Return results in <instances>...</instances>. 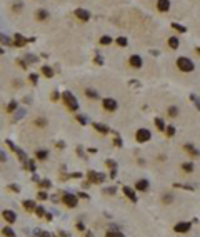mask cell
<instances>
[{"mask_svg": "<svg viewBox=\"0 0 200 237\" xmlns=\"http://www.w3.org/2000/svg\"><path fill=\"white\" fill-rule=\"evenodd\" d=\"M2 217H4V219L7 220L8 224H14L15 220H17V216H15V212H12V210H4V212H2Z\"/></svg>", "mask_w": 200, "mask_h": 237, "instance_id": "13", "label": "cell"}, {"mask_svg": "<svg viewBox=\"0 0 200 237\" xmlns=\"http://www.w3.org/2000/svg\"><path fill=\"white\" fill-rule=\"evenodd\" d=\"M75 118H77V122H79V124H82V125H87V118L83 117V115H77Z\"/></svg>", "mask_w": 200, "mask_h": 237, "instance_id": "39", "label": "cell"}, {"mask_svg": "<svg viewBox=\"0 0 200 237\" xmlns=\"http://www.w3.org/2000/svg\"><path fill=\"white\" fill-rule=\"evenodd\" d=\"M25 167H29L32 172H35V169H37V167H35V162H33V160H29L27 164H25Z\"/></svg>", "mask_w": 200, "mask_h": 237, "instance_id": "38", "label": "cell"}, {"mask_svg": "<svg viewBox=\"0 0 200 237\" xmlns=\"http://www.w3.org/2000/svg\"><path fill=\"white\" fill-rule=\"evenodd\" d=\"M85 95H87V97H90V99H98V93H97L93 89H87L85 90Z\"/></svg>", "mask_w": 200, "mask_h": 237, "instance_id": "28", "label": "cell"}, {"mask_svg": "<svg viewBox=\"0 0 200 237\" xmlns=\"http://www.w3.org/2000/svg\"><path fill=\"white\" fill-rule=\"evenodd\" d=\"M172 199H173V197H172V195L168 194V195H164V197H162V201H164L165 204H170V202H172Z\"/></svg>", "mask_w": 200, "mask_h": 237, "instance_id": "46", "label": "cell"}, {"mask_svg": "<svg viewBox=\"0 0 200 237\" xmlns=\"http://www.w3.org/2000/svg\"><path fill=\"white\" fill-rule=\"evenodd\" d=\"M190 99H192V100H193V102H195V105H197V109H198V110H200V99H198V97H197V95H192V97H190Z\"/></svg>", "mask_w": 200, "mask_h": 237, "instance_id": "44", "label": "cell"}, {"mask_svg": "<svg viewBox=\"0 0 200 237\" xmlns=\"http://www.w3.org/2000/svg\"><path fill=\"white\" fill-rule=\"evenodd\" d=\"M52 100H54V102L58 100V92H57V90H54V92H52Z\"/></svg>", "mask_w": 200, "mask_h": 237, "instance_id": "51", "label": "cell"}, {"mask_svg": "<svg viewBox=\"0 0 200 237\" xmlns=\"http://www.w3.org/2000/svg\"><path fill=\"white\" fill-rule=\"evenodd\" d=\"M114 145L115 147H122V139L117 135V134H115V139H114Z\"/></svg>", "mask_w": 200, "mask_h": 237, "instance_id": "40", "label": "cell"}, {"mask_svg": "<svg viewBox=\"0 0 200 237\" xmlns=\"http://www.w3.org/2000/svg\"><path fill=\"white\" fill-rule=\"evenodd\" d=\"M14 45H17V47H25L27 43H29V39L27 37H23V35H20V33H15L14 35Z\"/></svg>", "mask_w": 200, "mask_h": 237, "instance_id": "9", "label": "cell"}, {"mask_svg": "<svg viewBox=\"0 0 200 237\" xmlns=\"http://www.w3.org/2000/svg\"><path fill=\"white\" fill-rule=\"evenodd\" d=\"M17 105H18V104H17V102H15V100H12V102H10V104H8V105H7V112H14V110H15V109H17Z\"/></svg>", "mask_w": 200, "mask_h": 237, "instance_id": "33", "label": "cell"}, {"mask_svg": "<svg viewBox=\"0 0 200 237\" xmlns=\"http://www.w3.org/2000/svg\"><path fill=\"white\" fill-rule=\"evenodd\" d=\"M77 197H80V199H85V201H89V194H85V192H79V194H77Z\"/></svg>", "mask_w": 200, "mask_h": 237, "instance_id": "49", "label": "cell"}, {"mask_svg": "<svg viewBox=\"0 0 200 237\" xmlns=\"http://www.w3.org/2000/svg\"><path fill=\"white\" fill-rule=\"evenodd\" d=\"M83 237H93V234L90 232V230H87V234H85V235H83Z\"/></svg>", "mask_w": 200, "mask_h": 237, "instance_id": "59", "label": "cell"}, {"mask_svg": "<svg viewBox=\"0 0 200 237\" xmlns=\"http://www.w3.org/2000/svg\"><path fill=\"white\" fill-rule=\"evenodd\" d=\"M25 62H27V64H33V62H37V57L35 55H25Z\"/></svg>", "mask_w": 200, "mask_h": 237, "instance_id": "34", "label": "cell"}, {"mask_svg": "<svg viewBox=\"0 0 200 237\" xmlns=\"http://www.w3.org/2000/svg\"><path fill=\"white\" fill-rule=\"evenodd\" d=\"M183 149L189 152L190 157H195V159L200 157V152H198V149H197L195 145H192V144H183Z\"/></svg>", "mask_w": 200, "mask_h": 237, "instance_id": "10", "label": "cell"}, {"mask_svg": "<svg viewBox=\"0 0 200 237\" xmlns=\"http://www.w3.org/2000/svg\"><path fill=\"white\" fill-rule=\"evenodd\" d=\"M93 62H95V64H97V65H102V64H104V58H102V57H100V55H97V57H95V58H93Z\"/></svg>", "mask_w": 200, "mask_h": 237, "instance_id": "47", "label": "cell"}, {"mask_svg": "<svg viewBox=\"0 0 200 237\" xmlns=\"http://www.w3.org/2000/svg\"><path fill=\"white\" fill-rule=\"evenodd\" d=\"M177 67H179V70H182V72H185V74H190V72L195 70V64H193L189 57H179L177 58Z\"/></svg>", "mask_w": 200, "mask_h": 237, "instance_id": "1", "label": "cell"}, {"mask_svg": "<svg viewBox=\"0 0 200 237\" xmlns=\"http://www.w3.org/2000/svg\"><path fill=\"white\" fill-rule=\"evenodd\" d=\"M8 189H10V191H14V192H20V187H18L17 184H10V185H8Z\"/></svg>", "mask_w": 200, "mask_h": 237, "instance_id": "43", "label": "cell"}, {"mask_svg": "<svg viewBox=\"0 0 200 237\" xmlns=\"http://www.w3.org/2000/svg\"><path fill=\"white\" fill-rule=\"evenodd\" d=\"M77 229H79V230H83V229H85V226H83V222H79V224H77Z\"/></svg>", "mask_w": 200, "mask_h": 237, "instance_id": "56", "label": "cell"}, {"mask_svg": "<svg viewBox=\"0 0 200 237\" xmlns=\"http://www.w3.org/2000/svg\"><path fill=\"white\" fill-rule=\"evenodd\" d=\"M35 124H37V125H40V127H45V125H47V120H45L43 117H39V118L35 120Z\"/></svg>", "mask_w": 200, "mask_h": 237, "instance_id": "36", "label": "cell"}, {"mask_svg": "<svg viewBox=\"0 0 200 237\" xmlns=\"http://www.w3.org/2000/svg\"><path fill=\"white\" fill-rule=\"evenodd\" d=\"M62 100H64V104L67 105V109H70V110H77L79 109V100L73 97V93L68 92V90H65V92H62Z\"/></svg>", "mask_w": 200, "mask_h": 237, "instance_id": "2", "label": "cell"}, {"mask_svg": "<svg viewBox=\"0 0 200 237\" xmlns=\"http://www.w3.org/2000/svg\"><path fill=\"white\" fill-rule=\"evenodd\" d=\"M0 43H2V45H14V40H10L7 35H4V33H0Z\"/></svg>", "mask_w": 200, "mask_h": 237, "instance_id": "20", "label": "cell"}, {"mask_svg": "<svg viewBox=\"0 0 200 237\" xmlns=\"http://www.w3.org/2000/svg\"><path fill=\"white\" fill-rule=\"evenodd\" d=\"M123 194L127 195V197H129L132 202H137V195H135V192H133V189H130V187L125 185L123 187Z\"/></svg>", "mask_w": 200, "mask_h": 237, "instance_id": "15", "label": "cell"}, {"mask_svg": "<svg viewBox=\"0 0 200 237\" xmlns=\"http://www.w3.org/2000/svg\"><path fill=\"white\" fill-rule=\"evenodd\" d=\"M23 115H25V110H23V109H20V110L15 112V118H17V120H18V118H22Z\"/></svg>", "mask_w": 200, "mask_h": 237, "instance_id": "41", "label": "cell"}, {"mask_svg": "<svg viewBox=\"0 0 200 237\" xmlns=\"http://www.w3.org/2000/svg\"><path fill=\"white\" fill-rule=\"evenodd\" d=\"M107 167H110V169H117V162H115V160H107Z\"/></svg>", "mask_w": 200, "mask_h": 237, "instance_id": "45", "label": "cell"}, {"mask_svg": "<svg viewBox=\"0 0 200 237\" xmlns=\"http://www.w3.org/2000/svg\"><path fill=\"white\" fill-rule=\"evenodd\" d=\"M115 191H117V189H115V187H108V189H105V194H115Z\"/></svg>", "mask_w": 200, "mask_h": 237, "instance_id": "50", "label": "cell"}, {"mask_svg": "<svg viewBox=\"0 0 200 237\" xmlns=\"http://www.w3.org/2000/svg\"><path fill=\"white\" fill-rule=\"evenodd\" d=\"M142 64H143V60H142L140 55H132V57L129 58V65H130V67H133V68H140V67H142Z\"/></svg>", "mask_w": 200, "mask_h": 237, "instance_id": "7", "label": "cell"}, {"mask_svg": "<svg viewBox=\"0 0 200 237\" xmlns=\"http://www.w3.org/2000/svg\"><path fill=\"white\" fill-rule=\"evenodd\" d=\"M35 157L40 159V160H45V159L48 157V152H47V150H37L35 152Z\"/></svg>", "mask_w": 200, "mask_h": 237, "instance_id": "25", "label": "cell"}, {"mask_svg": "<svg viewBox=\"0 0 200 237\" xmlns=\"http://www.w3.org/2000/svg\"><path fill=\"white\" fill-rule=\"evenodd\" d=\"M190 226H192L190 222H179L177 226L173 227V229H175V232H189Z\"/></svg>", "mask_w": 200, "mask_h": 237, "instance_id": "14", "label": "cell"}, {"mask_svg": "<svg viewBox=\"0 0 200 237\" xmlns=\"http://www.w3.org/2000/svg\"><path fill=\"white\" fill-rule=\"evenodd\" d=\"M77 154H79L80 157H83V159H85V155H83V150H82V147H79V149H77Z\"/></svg>", "mask_w": 200, "mask_h": 237, "instance_id": "54", "label": "cell"}, {"mask_svg": "<svg viewBox=\"0 0 200 237\" xmlns=\"http://www.w3.org/2000/svg\"><path fill=\"white\" fill-rule=\"evenodd\" d=\"M168 115H170L172 118H175L179 115V109L175 107V105H170V107H168Z\"/></svg>", "mask_w": 200, "mask_h": 237, "instance_id": "26", "label": "cell"}, {"mask_svg": "<svg viewBox=\"0 0 200 237\" xmlns=\"http://www.w3.org/2000/svg\"><path fill=\"white\" fill-rule=\"evenodd\" d=\"M2 54H4V50H2V49H0V55H2Z\"/></svg>", "mask_w": 200, "mask_h": 237, "instance_id": "60", "label": "cell"}, {"mask_svg": "<svg viewBox=\"0 0 200 237\" xmlns=\"http://www.w3.org/2000/svg\"><path fill=\"white\" fill-rule=\"evenodd\" d=\"M57 147H58V149H64L65 144H64V142H57Z\"/></svg>", "mask_w": 200, "mask_h": 237, "instance_id": "58", "label": "cell"}, {"mask_svg": "<svg viewBox=\"0 0 200 237\" xmlns=\"http://www.w3.org/2000/svg\"><path fill=\"white\" fill-rule=\"evenodd\" d=\"M87 180H89L90 184H102L105 180V175L95 172V170H89V172H87Z\"/></svg>", "mask_w": 200, "mask_h": 237, "instance_id": "3", "label": "cell"}, {"mask_svg": "<svg viewBox=\"0 0 200 237\" xmlns=\"http://www.w3.org/2000/svg\"><path fill=\"white\" fill-rule=\"evenodd\" d=\"M17 65H20L22 68H27V67H29V64H27L25 60H20V58H17Z\"/></svg>", "mask_w": 200, "mask_h": 237, "instance_id": "42", "label": "cell"}, {"mask_svg": "<svg viewBox=\"0 0 200 237\" xmlns=\"http://www.w3.org/2000/svg\"><path fill=\"white\" fill-rule=\"evenodd\" d=\"M93 129H95L97 132H100V134H108V132H110V129H108L107 125H104V124H98V122L93 124Z\"/></svg>", "mask_w": 200, "mask_h": 237, "instance_id": "16", "label": "cell"}, {"mask_svg": "<svg viewBox=\"0 0 200 237\" xmlns=\"http://www.w3.org/2000/svg\"><path fill=\"white\" fill-rule=\"evenodd\" d=\"M29 80L33 84V85H35V84L39 82V75H37V74H30V75H29Z\"/></svg>", "mask_w": 200, "mask_h": 237, "instance_id": "37", "label": "cell"}, {"mask_svg": "<svg viewBox=\"0 0 200 237\" xmlns=\"http://www.w3.org/2000/svg\"><path fill=\"white\" fill-rule=\"evenodd\" d=\"M150 137H152V134H150V130L147 129H139L137 130V142H147V140H150Z\"/></svg>", "mask_w": 200, "mask_h": 237, "instance_id": "5", "label": "cell"}, {"mask_svg": "<svg viewBox=\"0 0 200 237\" xmlns=\"http://www.w3.org/2000/svg\"><path fill=\"white\" fill-rule=\"evenodd\" d=\"M42 74L47 77V79H50V77H54V70L48 67V65H43L42 67Z\"/></svg>", "mask_w": 200, "mask_h": 237, "instance_id": "19", "label": "cell"}, {"mask_svg": "<svg viewBox=\"0 0 200 237\" xmlns=\"http://www.w3.org/2000/svg\"><path fill=\"white\" fill-rule=\"evenodd\" d=\"M32 180H33V182H40L39 175H35V174H33V175H32Z\"/></svg>", "mask_w": 200, "mask_h": 237, "instance_id": "57", "label": "cell"}, {"mask_svg": "<svg viewBox=\"0 0 200 237\" xmlns=\"http://www.w3.org/2000/svg\"><path fill=\"white\" fill-rule=\"evenodd\" d=\"M2 234H4L5 237H15V232L10 229V227H4V229H2Z\"/></svg>", "mask_w": 200, "mask_h": 237, "instance_id": "27", "label": "cell"}, {"mask_svg": "<svg viewBox=\"0 0 200 237\" xmlns=\"http://www.w3.org/2000/svg\"><path fill=\"white\" fill-rule=\"evenodd\" d=\"M100 43H102V45H108V43H112V37H108V35L100 37Z\"/></svg>", "mask_w": 200, "mask_h": 237, "instance_id": "29", "label": "cell"}, {"mask_svg": "<svg viewBox=\"0 0 200 237\" xmlns=\"http://www.w3.org/2000/svg\"><path fill=\"white\" fill-rule=\"evenodd\" d=\"M73 14H75V17H77V18H80L82 22H87V20L90 18V14L85 10V8H75V12H73Z\"/></svg>", "mask_w": 200, "mask_h": 237, "instance_id": "8", "label": "cell"}, {"mask_svg": "<svg viewBox=\"0 0 200 237\" xmlns=\"http://www.w3.org/2000/svg\"><path fill=\"white\" fill-rule=\"evenodd\" d=\"M155 125H157V129L162 130V132H165V129H167V127H165V124H164V120H162L160 117L155 118Z\"/></svg>", "mask_w": 200, "mask_h": 237, "instance_id": "22", "label": "cell"}, {"mask_svg": "<svg viewBox=\"0 0 200 237\" xmlns=\"http://www.w3.org/2000/svg\"><path fill=\"white\" fill-rule=\"evenodd\" d=\"M179 45H180V40L177 39V37H170V39H168V47H170V49H179Z\"/></svg>", "mask_w": 200, "mask_h": 237, "instance_id": "18", "label": "cell"}, {"mask_svg": "<svg viewBox=\"0 0 200 237\" xmlns=\"http://www.w3.org/2000/svg\"><path fill=\"white\" fill-rule=\"evenodd\" d=\"M102 105H104V109L108 110V112L117 110V100H114V99H104V100H102Z\"/></svg>", "mask_w": 200, "mask_h": 237, "instance_id": "6", "label": "cell"}, {"mask_svg": "<svg viewBox=\"0 0 200 237\" xmlns=\"http://www.w3.org/2000/svg\"><path fill=\"white\" fill-rule=\"evenodd\" d=\"M35 214L39 217H45V209L43 207H35Z\"/></svg>", "mask_w": 200, "mask_h": 237, "instance_id": "35", "label": "cell"}, {"mask_svg": "<svg viewBox=\"0 0 200 237\" xmlns=\"http://www.w3.org/2000/svg\"><path fill=\"white\" fill-rule=\"evenodd\" d=\"M168 8H170V0H157L158 12H168Z\"/></svg>", "mask_w": 200, "mask_h": 237, "instance_id": "12", "label": "cell"}, {"mask_svg": "<svg viewBox=\"0 0 200 237\" xmlns=\"http://www.w3.org/2000/svg\"><path fill=\"white\" fill-rule=\"evenodd\" d=\"M5 160H7V154L0 150V162H5Z\"/></svg>", "mask_w": 200, "mask_h": 237, "instance_id": "52", "label": "cell"}, {"mask_svg": "<svg viewBox=\"0 0 200 237\" xmlns=\"http://www.w3.org/2000/svg\"><path fill=\"white\" fill-rule=\"evenodd\" d=\"M148 180L147 179H140V180H137L135 182V189L137 191H142V192H145V191H148Z\"/></svg>", "mask_w": 200, "mask_h": 237, "instance_id": "11", "label": "cell"}, {"mask_svg": "<svg viewBox=\"0 0 200 237\" xmlns=\"http://www.w3.org/2000/svg\"><path fill=\"white\" fill-rule=\"evenodd\" d=\"M50 185H52V182H50L48 179H47V180H40V182H39V187H42V189H50Z\"/></svg>", "mask_w": 200, "mask_h": 237, "instance_id": "31", "label": "cell"}, {"mask_svg": "<svg viewBox=\"0 0 200 237\" xmlns=\"http://www.w3.org/2000/svg\"><path fill=\"white\" fill-rule=\"evenodd\" d=\"M105 237H125V235L120 232V230H112L110 229L107 234H105Z\"/></svg>", "mask_w": 200, "mask_h": 237, "instance_id": "23", "label": "cell"}, {"mask_svg": "<svg viewBox=\"0 0 200 237\" xmlns=\"http://www.w3.org/2000/svg\"><path fill=\"white\" fill-rule=\"evenodd\" d=\"M23 207L27 209L29 212H33V210H35V207H37V205L33 204V201H23Z\"/></svg>", "mask_w": 200, "mask_h": 237, "instance_id": "21", "label": "cell"}, {"mask_svg": "<svg viewBox=\"0 0 200 237\" xmlns=\"http://www.w3.org/2000/svg\"><path fill=\"white\" fill-rule=\"evenodd\" d=\"M180 167H182V170L185 174H192L193 172V164H192V162H183Z\"/></svg>", "mask_w": 200, "mask_h": 237, "instance_id": "17", "label": "cell"}, {"mask_svg": "<svg viewBox=\"0 0 200 237\" xmlns=\"http://www.w3.org/2000/svg\"><path fill=\"white\" fill-rule=\"evenodd\" d=\"M37 18H39V20H47V18H48V12L47 10H39L37 12Z\"/></svg>", "mask_w": 200, "mask_h": 237, "instance_id": "24", "label": "cell"}, {"mask_svg": "<svg viewBox=\"0 0 200 237\" xmlns=\"http://www.w3.org/2000/svg\"><path fill=\"white\" fill-rule=\"evenodd\" d=\"M165 134H167V137H173L175 135V127L173 125H168L167 129H165Z\"/></svg>", "mask_w": 200, "mask_h": 237, "instance_id": "32", "label": "cell"}, {"mask_svg": "<svg viewBox=\"0 0 200 237\" xmlns=\"http://www.w3.org/2000/svg\"><path fill=\"white\" fill-rule=\"evenodd\" d=\"M110 177H112V179H115V177H117V170H115V169L110 170Z\"/></svg>", "mask_w": 200, "mask_h": 237, "instance_id": "55", "label": "cell"}, {"mask_svg": "<svg viewBox=\"0 0 200 237\" xmlns=\"http://www.w3.org/2000/svg\"><path fill=\"white\" fill-rule=\"evenodd\" d=\"M37 197H39L40 201H47V199H48V197H47V194H45V192H39V194H37Z\"/></svg>", "mask_w": 200, "mask_h": 237, "instance_id": "48", "label": "cell"}, {"mask_svg": "<svg viewBox=\"0 0 200 237\" xmlns=\"http://www.w3.org/2000/svg\"><path fill=\"white\" fill-rule=\"evenodd\" d=\"M115 42H117V45H120V47H127V43H129V40L125 39V37H118V39L115 40Z\"/></svg>", "mask_w": 200, "mask_h": 237, "instance_id": "30", "label": "cell"}, {"mask_svg": "<svg viewBox=\"0 0 200 237\" xmlns=\"http://www.w3.org/2000/svg\"><path fill=\"white\" fill-rule=\"evenodd\" d=\"M172 25H173V29H175V30H180V32H185V29H183V27H180L179 24H172Z\"/></svg>", "mask_w": 200, "mask_h": 237, "instance_id": "53", "label": "cell"}, {"mask_svg": "<svg viewBox=\"0 0 200 237\" xmlns=\"http://www.w3.org/2000/svg\"><path fill=\"white\" fill-rule=\"evenodd\" d=\"M60 201L64 202L67 207H75V205H77V202H79V201H77V195H73V194H64Z\"/></svg>", "mask_w": 200, "mask_h": 237, "instance_id": "4", "label": "cell"}]
</instances>
